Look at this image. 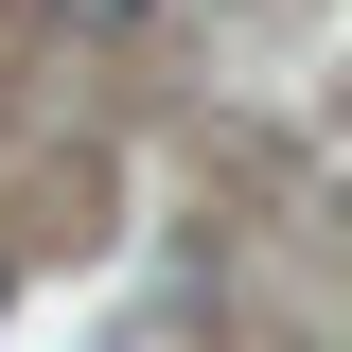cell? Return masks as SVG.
I'll list each match as a JSON object with an SVG mask.
<instances>
[{
	"mask_svg": "<svg viewBox=\"0 0 352 352\" xmlns=\"http://www.w3.org/2000/svg\"><path fill=\"white\" fill-rule=\"evenodd\" d=\"M53 18H88V36H124V18H159V0H53Z\"/></svg>",
	"mask_w": 352,
	"mask_h": 352,
	"instance_id": "obj_1",
	"label": "cell"
}]
</instances>
